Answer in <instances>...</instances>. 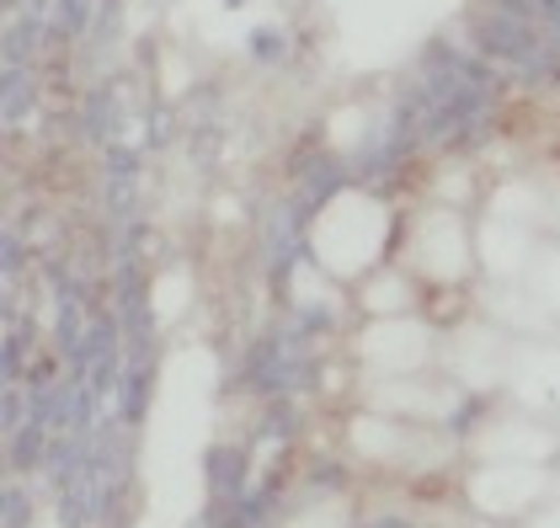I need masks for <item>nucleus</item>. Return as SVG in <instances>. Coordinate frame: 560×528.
Masks as SVG:
<instances>
[{
	"instance_id": "1",
	"label": "nucleus",
	"mask_w": 560,
	"mask_h": 528,
	"mask_svg": "<svg viewBox=\"0 0 560 528\" xmlns=\"http://www.w3.org/2000/svg\"><path fill=\"white\" fill-rule=\"evenodd\" d=\"M389 246H395V214L369 187L331 192L310 220V262L337 283H363L369 272H380Z\"/></svg>"
},
{
	"instance_id": "2",
	"label": "nucleus",
	"mask_w": 560,
	"mask_h": 528,
	"mask_svg": "<svg viewBox=\"0 0 560 528\" xmlns=\"http://www.w3.org/2000/svg\"><path fill=\"white\" fill-rule=\"evenodd\" d=\"M400 257H406V272L422 283H438V289L470 283L480 251H475V230L465 220V209H448V203L417 209L400 235Z\"/></svg>"
},
{
	"instance_id": "3",
	"label": "nucleus",
	"mask_w": 560,
	"mask_h": 528,
	"mask_svg": "<svg viewBox=\"0 0 560 528\" xmlns=\"http://www.w3.org/2000/svg\"><path fill=\"white\" fill-rule=\"evenodd\" d=\"M347 448L369 465H389V470H432L448 443L422 422H400V416H380V411H358L347 422Z\"/></svg>"
},
{
	"instance_id": "4",
	"label": "nucleus",
	"mask_w": 560,
	"mask_h": 528,
	"mask_svg": "<svg viewBox=\"0 0 560 528\" xmlns=\"http://www.w3.org/2000/svg\"><path fill=\"white\" fill-rule=\"evenodd\" d=\"M438 357V331L417 315H389L369 320L358 331V363L369 379H406V374H428Z\"/></svg>"
},
{
	"instance_id": "5",
	"label": "nucleus",
	"mask_w": 560,
	"mask_h": 528,
	"mask_svg": "<svg viewBox=\"0 0 560 528\" xmlns=\"http://www.w3.org/2000/svg\"><path fill=\"white\" fill-rule=\"evenodd\" d=\"M470 390L459 385H432L428 374H406V379H369L363 385V411H380V416H400V422H454L465 411Z\"/></svg>"
},
{
	"instance_id": "6",
	"label": "nucleus",
	"mask_w": 560,
	"mask_h": 528,
	"mask_svg": "<svg viewBox=\"0 0 560 528\" xmlns=\"http://www.w3.org/2000/svg\"><path fill=\"white\" fill-rule=\"evenodd\" d=\"M545 485H550V476H545L539 465H480L465 491H470V502L480 513L517 518V513H528V507L545 496Z\"/></svg>"
},
{
	"instance_id": "7",
	"label": "nucleus",
	"mask_w": 560,
	"mask_h": 528,
	"mask_svg": "<svg viewBox=\"0 0 560 528\" xmlns=\"http://www.w3.org/2000/svg\"><path fill=\"white\" fill-rule=\"evenodd\" d=\"M475 251H480V267H491V278H517L539 257V235H534V224L508 220L491 209L486 230H475Z\"/></svg>"
},
{
	"instance_id": "8",
	"label": "nucleus",
	"mask_w": 560,
	"mask_h": 528,
	"mask_svg": "<svg viewBox=\"0 0 560 528\" xmlns=\"http://www.w3.org/2000/svg\"><path fill=\"white\" fill-rule=\"evenodd\" d=\"M352 289H358V309H363L369 320L417 315V278L400 272V267H380V272H369V278L352 283Z\"/></svg>"
},
{
	"instance_id": "9",
	"label": "nucleus",
	"mask_w": 560,
	"mask_h": 528,
	"mask_svg": "<svg viewBox=\"0 0 560 528\" xmlns=\"http://www.w3.org/2000/svg\"><path fill=\"white\" fill-rule=\"evenodd\" d=\"M278 528H352V502L342 491H315L294 507H283Z\"/></svg>"
}]
</instances>
